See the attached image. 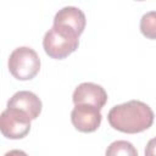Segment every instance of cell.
Returning <instances> with one entry per match:
<instances>
[{
  "label": "cell",
  "mask_w": 156,
  "mask_h": 156,
  "mask_svg": "<svg viewBox=\"0 0 156 156\" xmlns=\"http://www.w3.org/2000/svg\"><path fill=\"white\" fill-rule=\"evenodd\" d=\"M4 156H28L23 150H18V149H13V150H10L7 151Z\"/></svg>",
  "instance_id": "7c38bea8"
},
{
  "label": "cell",
  "mask_w": 156,
  "mask_h": 156,
  "mask_svg": "<svg viewBox=\"0 0 156 156\" xmlns=\"http://www.w3.org/2000/svg\"><path fill=\"white\" fill-rule=\"evenodd\" d=\"M102 115L99 108L90 105H74L71 112L73 127L82 133H93L101 124Z\"/></svg>",
  "instance_id": "5b68a950"
},
{
  "label": "cell",
  "mask_w": 156,
  "mask_h": 156,
  "mask_svg": "<svg viewBox=\"0 0 156 156\" xmlns=\"http://www.w3.org/2000/svg\"><path fill=\"white\" fill-rule=\"evenodd\" d=\"M145 156H156V136L147 141L145 146Z\"/></svg>",
  "instance_id": "8fae6325"
},
{
  "label": "cell",
  "mask_w": 156,
  "mask_h": 156,
  "mask_svg": "<svg viewBox=\"0 0 156 156\" xmlns=\"http://www.w3.org/2000/svg\"><path fill=\"white\" fill-rule=\"evenodd\" d=\"M79 37L71 30L52 26L44 35L43 48L45 54L55 60H63L78 49Z\"/></svg>",
  "instance_id": "7a4b0ae2"
},
{
  "label": "cell",
  "mask_w": 156,
  "mask_h": 156,
  "mask_svg": "<svg viewBox=\"0 0 156 156\" xmlns=\"http://www.w3.org/2000/svg\"><path fill=\"white\" fill-rule=\"evenodd\" d=\"M140 32L147 39H156V11H149L143 15L140 20Z\"/></svg>",
  "instance_id": "30bf717a"
},
{
  "label": "cell",
  "mask_w": 156,
  "mask_h": 156,
  "mask_svg": "<svg viewBox=\"0 0 156 156\" xmlns=\"http://www.w3.org/2000/svg\"><path fill=\"white\" fill-rule=\"evenodd\" d=\"M40 58L37 51L29 46L16 48L9 56L10 73L18 80H30L40 71Z\"/></svg>",
  "instance_id": "3957f363"
},
{
  "label": "cell",
  "mask_w": 156,
  "mask_h": 156,
  "mask_svg": "<svg viewBox=\"0 0 156 156\" xmlns=\"http://www.w3.org/2000/svg\"><path fill=\"white\" fill-rule=\"evenodd\" d=\"M85 24L87 18L84 12L76 6H65L58 10L54 17V26L71 30L78 37L84 32Z\"/></svg>",
  "instance_id": "52a82bcc"
},
{
  "label": "cell",
  "mask_w": 156,
  "mask_h": 156,
  "mask_svg": "<svg viewBox=\"0 0 156 156\" xmlns=\"http://www.w3.org/2000/svg\"><path fill=\"white\" fill-rule=\"evenodd\" d=\"M105 156H138V151L130 141L116 140L107 146Z\"/></svg>",
  "instance_id": "9c48e42d"
},
{
  "label": "cell",
  "mask_w": 156,
  "mask_h": 156,
  "mask_svg": "<svg viewBox=\"0 0 156 156\" xmlns=\"http://www.w3.org/2000/svg\"><path fill=\"white\" fill-rule=\"evenodd\" d=\"M30 117L13 107H7L0 116V130L7 139H23L30 130Z\"/></svg>",
  "instance_id": "277c9868"
},
{
  "label": "cell",
  "mask_w": 156,
  "mask_h": 156,
  "mask_svg": "<svg viewBox=\"0 0 156 156\" xmlns=\"http://www.w3.org/2000/svg\"><path fill=\"white\" fill-rule=\"evenodd\" d=\"M155 119L152 108L140 101L130 100L113 106L107 113L110 126L122 133L135 134L149 129Z\"/></svg>",
  "instance_id": "6da1fadb"
},
{
  "label": "cell",
  "mask_w": 156,
  "mask_h": 156,
  "mask_svg": "<svg viewBox=\"0 0 156 156\" xmlns=\"http://www.w3.org/2000/svg\"><path fill=\"white\" fill-rule=\"evenodd\" d=\"M7 107L18 108L26 112L30 119H37L41 112V100L32 91L28 90H20L15 93L7 101Z\"/></svg>",
  "instance_id": "ba28073f"
},
{
  "label": "cell",
  "mask_w": 156,
  "mask_h": 156,
  "mask_svg": "<svg viewBox=\"0 0 156 156\" xmlns=\"http://www.w3.org/2000/svg\"><path fill=\"white\" fill-rule=\"evenodd\" d=\"M72 100L74 105H90L101 110L107 102V93L99 84L84 82L77 85L73 91Z\"/></svg>",
  "instance_id": "8992f818"
}]
</instances>
